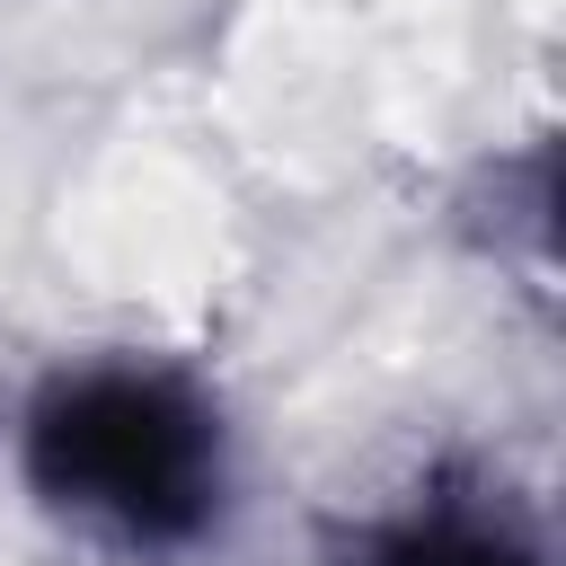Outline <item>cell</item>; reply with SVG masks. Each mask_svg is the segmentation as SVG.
<instances>
[{"instance_id":"6da1fadb","label":"cell","mask_w":566,"mask_h":566,"mask_svg":"<svg viewBox=\"0 0 566 566\" xmlns=\"http://www.w3.org/2000/svg\"><path fill=\"white\" fill-rule=\"evenodd\" d=\"M27 486L115 548H195L221 522L230 451L195 380L159 363L53 371L27 407Z\"/></svg>"},{"instance_id":"7a4b0ae2","label":"cell","mask_w":566,"mask_h":566,"mask_svg":"<svg viewBox=\"0 0 566 566\" xmlns=\"http://www.w3.org/2000/svg\"><path fill=\"white\" fill-rule=\"evenodd\" d=\"M345 566H548V539L504 478L433 469L407 504L345 531Z\"/></svg>"}]
</instances>
